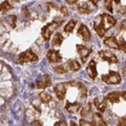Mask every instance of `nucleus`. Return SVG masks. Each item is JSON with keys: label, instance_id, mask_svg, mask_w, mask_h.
I'll return each mask as SVG.
<instances>
[{"label": "nucleus", "instance_id": "2eb2a0df", "mask_svg": "<svg viewBox=\"0 0 126 126\" xmlns=\"http://www.w3.org/2000/svg\"><path fill=\"white\" fill-rule=\"evenodd\" d=\"M94 103L96 108L99 110V111H104L105 108H106V105H107V100H106L105 98H103V100L100 101L98 98H94Z\"/></svg>", "mask_w": 126, "mask_h": 126}, {"label": "nucleus", "instance_id": "7ed1b4c3", "mask_svg": "<svg viewBox=\"0 0 126 126\" xmlns=\"http://www.w3.org/2000/svg\"><path fill=\"white\" fill-rule=\"evenodd\" d=\"M102 81L105 82L106 84L116 85V84H119L121 82V76H120L119 73L110 70L108 74L103 75V76H102Z\"/></svg>", "mask_w": 126, "mask_h": 126}, {"label": "nucleus", "instance_id": "f704fd0d", "mask_svg": "<svg viewBox=\"0 0 126 126\" xmlns=\"http://www.w3.org/2000/svg\"><path fill=\"white\" fill-rule=\"evenodd\" d=\"M89 1L92 2L94 6H97V5H98V0H89Z\"/></svg>", "mask_w": 126, "mask_h": 126}, {"label": "nucleus", "instance_id": "7c9ffc66", "mask_svg": "<svg viewBox=\"0 0 126 126\" xmlns=\"http://www.w3.org/2000/svg\"><path fill=\"white\" fill-rule=\"evenodd\" d=\"M61 12H62L63 14H64V16H68V13H67V11H66L65 7H62V9H61Z\"/></svg>", "mask_w": 126, "mask_h": 126}, {"label": "nucleus", "instance_id": "f03ea898", "mask_svg": "<svg viewBox=\"0 0 126 126\" xmlns=\"http://www.w3.org/2000/svg\"><path fill=\"white\" fill-rule=\"evenodd\" d=\"M60 24H61V20L60 19H56V20H54L53 22H50L48 24H46L45 26H43L42 31H41V35H42L43 39H44L45 41L49 40V38L53 35L55 30H56Z\"/></svg>", "mask_w": 126, "mask_h": 126}, {"label": "nucleus", "instance_id": "b1692460", "mask_svg": "<svg viewBox=\"0 0 126 126\" xmlns=\"http://www.w3.org/2000/svg\"><path fill=\"white\" fill-rule=\"evenodd\" d=\"M104 4H105V7H106V9H107L109 12H113V9H112L113 1H112V0H105V1H104Z\"/></svg>", "mask_w": 126, "mask_h": 126}, {"label": "nucleus", "instance_id": "473e14b6", "mask_svg": "<svg viewBox=\"0 0 126 126\" xmlns=\"http://www.w3.org/2000/svg\"><path fill=\"white\" fill-rule=\"evenodd\" d=\"M67 2L69 4H75L76 2H78V0H67Z\"/></svg>", "mask_w": 126, "mask_h": 126}, {"label": "nucleus", "instance_id": "0eeeda50", "mask_svg": "<svg viewBox=\"0 0 126 126\" xmlns=\"http://www.w3.org/2000/svg\"><path fill=\"white\" fill-rule=\"evenodd\" d=\"M55 94L59 100H63L66 94V83H58L55 86Z\"/></svg>", "mask_w": 126, "mask_h": 126}, {"label": "nucleus", "instance_id": "cd10ccee", "mask_svg": "<svg viewBox=\"0 0 126 126\" xmlns=\"http://www.w3.org/2000/svg\"><path fill=\"white\" fill-rule=\"evenodd\" d=\"M118 12H119L120 14L126 16V5H122V6H120V7H119V11H118Z\"/></svg>", "mask_w": 126, "mask_h": 126}, {"label": "nucleus", "instance_id": "5701e85b", "mask_svg": "<svg viewBox=\"0 0 126 126\" xmlns=\"http://www.w3.org/2000/svg\"><path fill=\"white\" fill-rule=\"evenodd\" d=\"M90 111V104H85L84 106H82L81 107V110H80V112H81V115L82 116H86V115H88V112Z\"/></svg>", "mask_w": 126, "mask_h": 126}, {"label": "nucleus", "instance_id": "9b49d317", "mask_svg": "<svg viewBox=\"0 0 126 126\" xmlns=\"http://www.w3.org/2000/svg\"><path fill=\"white\" fill-rule=\"evenodd\" d=\"M104 44L106 46L110 47V48L113 49H119V41L117 40L116 37H107L104 39Z\"/></svg>", "mask_w": 126, "mask_h": 126}, {"label": "nucleus", "instance_id": "39448f33", "mask_svg": "<svg viewBox=\"0 0 126 126\" xmlns=\"http://www.w3.org/2000/svg\"><path fill=\"white\" fill-rule=\"evenodd\" d=\"M99 56L102 60L107 61L110 64H113V63H118V58L116 57V55H113L112 53L108 52V50H101L99 53Z\"/></svg>", "mask_w": 126, "mask_h": 126}, {"label": "nucleus", "instance_id": "ddd939ff", "mask_svg": "<svg viewBox=\"0 0 126 126\" xmlns=\"http://www.w3.org/2000/svg\"><path fill=\"white\" fill-rule=\"evenodd\" d=\"M50 83H52V80H50L49 75H44L41 80L37 81V87L38 88H42V89L46 88V87H48V86L50 85Z\"/></svg>", "mask_w": 126, "mask_h": 126}, {"label": "nucleus", "instance_id": "c9c22d12", "mask_svg": "<svg viewBox=\"0 0 126 126\" xmlns=\"http://www.w3.org/2000/svg\"><path fill=\"white\" fill-rule=\"evenodd\" d=\"M112 1H113V3H116L118 5H120V3H121V0H112Z\"/></svg>", "mask_w": 126, "mask_h": 126}, {"label": "nucleus", "instance_id": "72a5a7b5", "mask_svg": "<svg viewBox=\"0 0 126 126\" xmlns=\"http://www.w3.org/2000/svg\"><path fill=\"white\" fill-rule=\"evenodd\" d=\"M121 27H122V29H124V30H126V20H124L123 22H122Z\"/></svg>", "mask_w": 126, "mask_h": 126}, {"label": "nucleus", "instance_id": "4c0bfd02", "mask_svg": "<svg viewBox=\"0 0 126 126\" xmlns=\"http://www.w3.org/2000/svg\"><path fill=\"white\" fill-rule=\"evenodd\" d=\"M122 99L126 101V92H124V94H123V97H122Z\"/></svg>", "mask_w": 126, "mask_h": 126}, {"label": "nucleus", "instance_id": "1a4fd4ad", "mask_svg": "<svg viewBox=\"0 0 126 126\" xmlns=\"http://www.w3.org/2000/svg\"><path fill=\"white\" fill-rule=\"evenodd\" d=\"M47 58L50 62H60L62 60V56L60 55V53L58 50H55V49H49L48 53H47Z\"/></svg>", "mask_w": 126, "mask_h": 126}, {"label": "nucleus", "instance_id": "423d86ee", "mask_svg": "<svg viewBox=\"0 0 126 126\" xmlns=\"http://www.w3.org/2000/svg\"><path fill=\"white\" fill-rule=\"evenodd\" d=\"M77 50L79 53V56L81 57V60L83 62H85L86 59L88 58V56L92 54V49L88 48V47H86V46H84V45H81V44L77 45Z\"/></svg>", "mask_w": 126, "mask_h": 126}, {"label": "nucleus", "instance_id": "9d476101", "mask_svg": "<svg viewBox=\"0 0 126 126\" xmlns=\"http://www.w3.org/2000/svg\"><path fill=\"white\" fill-rule=\"evenodd\" d=\"M78 35H80L81 38L83 39L84 41H88L89 39H90V33H89L88 29L86 27V25H84V24H81L80 26H79V29H78Z\"/></svg>", "mask_w": 126, "mask_h": 126}, {"label": "nucleus", "instance_id": "f3484780", "mask_svg": "<svg viewBox=\"0 0 126 126\" xmlns=\"http://www.w3.org/2000/svg\"><path fill=\"white\" fill-rule=\"evenodd\" d=\"M67 68L70 72H77V70L81 68V65H80V63L76 60H70L67 62Z\"/></svg>", "mask_w": 126, "mask_h": 126}, {"label": "nucleus", "instance_id": "20e7f679", "mask_svg": "<svg viewBox=\"0 0 126 126\" xmlns=\"http://www.w3.org/2000/svg\"><path fill=\"white\" fill-rule=\"evenodd\" d=\"M37 60H38V56L31 49H27L25 52H23L22 54L19 55V58H18V61H19V63H21V64L27 63V62L37 61Z\"/></svg>", "mask_w": 126, "mask_h": 126}, {"label": "nucleus", "instance_id": "4be33fe9", "mask_svg": "<svg viewBox=\"0 0 126 126\" xmlns=\"http://www.w3.org/2000/svg\"><path fill=\"white\" fill-rule=\"evenodd\" d=\"M12 9V5L10 4L9 1H4L1 3V5H0V13H5V12L10 11Z\"/></svg>", "mask_w": 126, "mask_h": 126}, {"label": "nucleus", "instance_id": "dca6fc26", "mask_svg": "<svg viewBox=\"0 0 126 126\" xmlns=\"http://www.w3.org/2000/svg\"><path fill=\"white\" fill-rule=\"evenodd\" d=\"M93 125H96V126H105L107 125L106 122H104L103 118L100 113H94V117H93Z\"/></svg>", "mask_w": 126, "mask_h": 126}, {"label": "nucleus", "instance_id": "bb28decb", "mask_svg": "<svg viewBox=\"0 0 126 126\" xmlns=\"http://www.w3.org/2000/svg\"><path fill=\"white\" fill-rule=\"evenodd\" d=\"M54 69H55V72H57L58 74H65V73H66V70H65L64 67H63V65L56 66V67H55Z\"/></svg>", "mask_w": 126, "mask_h": 126}, {"label": "nucleus", "instance_id": "393cba45", "mask_svg": "<svg viewBox=\"0 0 126 126\" xmlns=\"http://www.w3.org/2000/svg\"><path fill=\"white\" fill-rule=\"evenodd\" d=\"M119 49L123 50V52L126 53V41L124 40L123 38H121L119 40Z\"/></svg>", "mask_w": 126, "mask_h": 126}, {"label": "nucleus", "instance_id": "aec40b11", "mask_svg": "<svg viewBox=\"0 0 126 126\" xmlns=\"http://www.w3.org/2000/svg\"><path fill=\"white\" fill-rule=\"evenodd\" d=\"M76 24H77V21L76 20L69 21L67 24L64 26V32H66V33H72L73 30L75 29V26H76Z\"/></svg>", "mask_w": 126, "mask_h": 126}, {"label": "nucleus", "instance_id": "4468645a", "mask_svg": "<svg viewBox=\"0 0 126 126\" xmlns=\"http://www.w3.org/2000/svg\"><path fill=\"white\" fill-rule=\"evenodd\" d=\"M86 72H87L88 74V76L92 78V79H96L97 77V66H96V62H94V60H92L89 63H88V65H87V67H86Z\"/></svg>", "mask_w": 126, "mask_h": 126}, {"label": "nucleus", "instance_id": "c85d7f7f", "mask_svg": "<svg viewBox=\"0 0 126 126\" xmlns=\"http://www.w3.org/2000/svg\"><path fill=\"white\" fill-rule=\"evenodd\" d=\"M80 125H85V126H90L93 125V123H90V122H87L86 120H80Z\"/></svg>", "mask_w": 126, "mask_h": 126}, {"label": "nucleus", "instance_id": "c756f323", "mask_svg": "<svg viewBox=\"0 0 126 126\" xmlns=\"http://www.w3.org/2000/svg\"><path fill=\"white\" fill-rule=\"evenodd\" d=\"M119 125H126V116L119 119Z\"/></svg>", "mask_w": 126, "mask_h": 126}, {"label": "nucleus", "instance_id": "f8f14e48", "mask_svg": "<svg viewBox=\"0 0 126 126\" xmlns=\"http://www.w3.org/2000/svg\"><path fill=\"white\" fill-rule=\"evenodd\" d=\"M82 107V104L78 103V102H75V103H70V102H67L65 105V108L68 112H72V113H77L81 110Z\"/></svg>", "mask_w": 126, "mask_h": 126}, {"label": "nucleus", "instance_id": "6e6552de", "mask_svg": "<svg viewBox=\"0 0 126 126\" xmlns=\"http://www.w3.org/2000/svg\"><path fill=\"white\" fill-rule=\"evenodd\" d=\"M123 94H124V92H112V93H109L107 96L104 97V98L108 102L113 104V103H118V102L122 99Z\"/></svg>", "mask_w": 126, "mask_h": 126}, {"label": "nucleus", "instance_id": "412c9836", "mask_svg": "<svg viewBox=\"0 0 126 126\" xmlns=\"http://www.w3.org/2000/svg\"><path fill=\"white\" fill-rule=\"evenodd\" d=\"M78 11L81 14H90V9L86 3H82V4L78 5Z\"/></svg>", "mask_w": 126, "mask_h": 126}, {"label": "nucleus", "instance_id": "a211bd4d", "mask_svg": "<svg viewBox=\"0 0 126 126\" xmlns=\"http://www.w3.org/2000/svg\"><path fill=\"white\" fill-rule=\"evenodd\" d=\"M62 42H63L62 35L60 33H57L56 35H55V37H54L53 41H52V45L53 46H60L62 44Z\"/></svg>", "mask_w": 126, "mask_h": 126}, {"label": "nucleus", "instance_id": "2f4dec72", "mask_svg": "<svg viewBox=\"0 0 126 126\" xmlns=\"http://www.w3.org/2000/svg\"><path fill=\"white\" fill-rule=\"evenodd\" d=\"M31 125H42V123H40V121H34V122H32Z\"/></svg>", "mask_w": 126, "mask_h": 126}, {"label": "nucleus", "instance_id": "f257e3e1", "mask_svg": "<svg viewBox=\"0 0 126 126\" xmlns=\"http://www.w3.org/2000/svg\"><path fill=\"white\" fill-rule=\"evenodd\" d=\"M115 25H116V19L107 14H101L94 20V31L100 37H103L106 32Z\"/></svg>", "mask_w": 126, "mask_h": 126}, {"label": "nucleus", "instance_id": "a878e982", "mask_svg": "<svg viewBox=\"0 0 126 126\" xmlns=\"http://www.w3.org/2000/svg\"><path fill=\"white\" fill-rule=\"evenodd\" d=\"M7 22L10 23V25L12 27H15V24H16V16H9V17L6 18Z\"/></svg>", "mask_w": 126, "mask_h": 126}, {"label": "nucleus", "instance_id": "6ab92c4d", "mask_svg": "<svg viewBox=\"0 0 126 126\" xmlns=\"http://www.w3.org/2000/svg\"><path fill=\"white\" fill-rule=\"evenodd\" d=\"M40 99H41V101L43 102V103H48V102H50L53 100V97L50 96L48 93L43 92V93L40 94Z\"/></svg>", "mask_w": 126, "mask_h": 126}, {"label": "nucleus", "instance_id": "e433bc0d", "mask_svg": "<svg viewBox=\"0 0 126 126\" xmlns=\"http://www.w3.org/2000/svg\"><path fill=\"white\" fill-rule=\"evenodd\" d=\"M55 125H56V126H58V125H66L65 123H64V122H60V123H55Z\"/></svg>", "mask_w": 126, "mask_h": 126}]
</instances>
